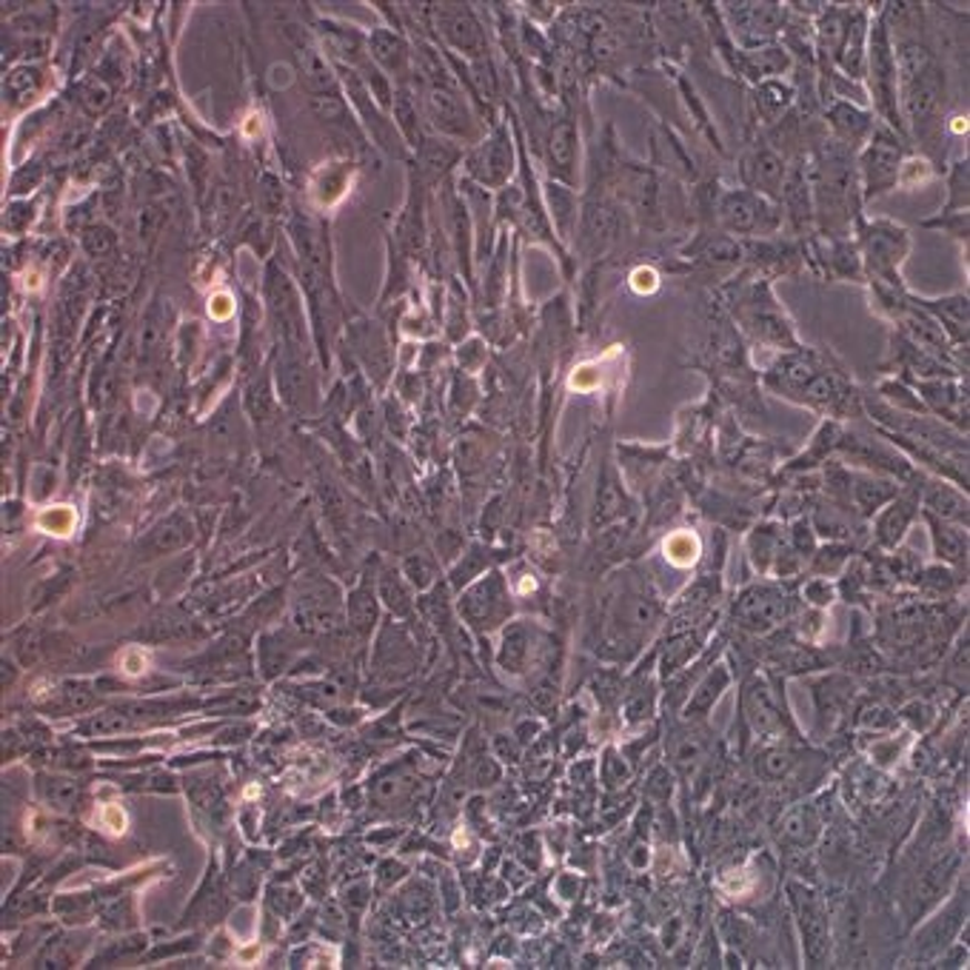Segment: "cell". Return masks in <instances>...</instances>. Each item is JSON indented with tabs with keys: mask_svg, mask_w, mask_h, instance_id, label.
<instances>
[{
	"mask_svg": "<svg viewBox=\"0 0 970 970\" xmlns=\"http://www.w3.org/2000/svg\"><path fill=\"white\" fill-rule=\"evenodd\" d=\"M432 14L448 47L457 49L459 54H466L474 63L488 58L483 27H479V20L474 18V12L466 3H437V7H432Z\"/></svg>",
	"mask_w": 970,
	"mask_h": 970,
	"instance_id": "cell-9",
	"label": "cell"
},
{
	"mask_svg": "<svg viewBox=\"0 0 970 970\" xmlns=\"http://www.w3.org/2000/svg\"><path fill=\"white\" fill-rule=\"evenodd\" d=\"M74 523H78V517H74V512H72V508H67V505L49 508V512H43L38 517L40 528H43V532H49V534H58V537H63V534L72 532Z\"/></svg>",
	"mask_w": 970,
	"mask_h": 970,
	"instance_id": "cell-39",
	"label": "cell"
},
{
	"mask_svg": "<svg viewBox=\"0 0 970 970\" xmlns=\"http://www.w3.org/2000/svg\"><path fill=\"white\" fill-rule=\"evenodd\" d=\"M38 69H18L14 74H9L7 80V89L14 94V100L27 98V94H32L34 89H38Z\"/></svg>",
	"mask_w": 970,
	"mask_h": 970,
	"instance_id": "cell-42",
	"label": "cell"
},
{
	"mask_svg": "<svg viewBox=\"0 0 970 970\" xmlns=\"http://www.w3.org/2000/svg\"><path fill=\"white\" fill-rule=\"evenodd\" d=\"M734 617L742 628L754 634L771 631L774 625H779L788 617V599L771 585H751V588H745L739 594L737 605H734Z\"/></svg>",
	"mask_w": 970,
	"mask_h": 970,
	"instance_id": "cell-13",
	"label": "cell"
},
{
	"mask_svg": "<svg viewBox=\"0 0 970 970\" xmlns=\"http://www.w3.org/2000/svg\"><path fill=\"white\" fill-rule=\"evenodd\" d=\"M908 140L899 138L893 129L885 123H877L871 140L859 149L857 154V178L859 192H862V203L885 198L893 189H899V172L908 158Z\"/></svg>",
	"mask_w": 970,
	"mask_h": 970,
	"instance_id": "cell-5",
	"label": "cell"
},
{
	"mask_svg": "<svg viewBox=\"0 0 970 970\" xmlns=\"http://www.w3.org/2000/svg\"><path fill=\"white\" fill-rule=\"evenodd\" d=\"M917 585L928 597H944V594L953 592V574L942 565H937V568H928V572H917Z\"/></svg>",
	"mask_w": 970,
	"mask_h": 970,
	"instance_id": "cell-38",
	"label": "cell"
},
{
	"mask_svg": "<svg viewBox=\"0 0 970 970\" xmlns=\"http://www.w3.org/2000/svg\"><path fill=\"white\" fill-rule=\"evenodd\" d=\"M791 897H794V908H797L799 931H802L805 957H808V962L817 968V964H822L825 959H828V951H831L828 913H825V908H822V902H819L817 893L808 891V888H799V885H794Z\"/></svg>",
	"mask_w": 970,
	"mask_h": 970,
	"instance_id": "cell-12",
	"label": "cell"
},
{
	"mask_svg": "<svg viewBox=\"0 0 970 970\" xmlns=\"http://www.w3.org/2000/svg\"><path fill=\"white\" fill-rule=\"evenodd\" d=\"M417 154H420V172L426 174L428 180H439L448 169L454 166V163H457L459 149L454 146V143H448V140L426 138L423 143H420Z\"/></svg>",
	"mask_w": 970,
	"mask_h": 970,
	"instance_id": "cell-29",
	"label": "cell"
},
{
	"mask_svg": "<svg viewBox=\"0 0 970 970\" xmlns=\"http://www.w3.org/2000/svg\"><path fill=\"white\" fill-rule=\"evenodd\" d=\"M845 559H848V545H839V543L825 545V548H819V552L814 554V572L822 574V577L825 574H837L845 565Z\"/></svg>",
	"mask_w": 970,
	"mask_h": 970,
	"instance_id": "cell-40",
	"label": "cell"
},
{
	"mask_svg": "<svg viewBox=\"0 0 970 970\" xmlns=\"http://www.w3.org/2000/svg\"><path fill=\"white\" fill-rule=\"evenodd\" d=\"M368 58L388 74H403L412 63L408 43L397 29H374L368 34Z\"/></svg>",
	"mask_w": 970,
	"mask_h": 970,
	"instance_id": "cell-25",
	"label": "cell"
},
{
	"mask_svg": "<svg viewBox=\"0 0 970 970\" xmlns=\"http://www.w3.org/2000/svg\"><path fill=\"white\" fill-rule=\"evenodd\" d=\"M791 765H794V759H791V754H788V751H779V748H774V751H765L762 754V774H765V777H774V779L785 777V774L791 771Z\"/></svg>",
	"mask_w": 970,
	"mask_h": 970,
	"instance_id": "cell-43",
	"label": "cell"
},
{
	"mask_svg": "<svg viewBox=\"0 0 970 970\" xmlns=\"http://www.w3.org/2000/svg\"><path fill=\"white\" fill-rule=\"evenodd\" d=\"M392 109H394V129L406 138L408 146L420 149V143H423L426 138H423V132H420V112L412 92H408V89H397V92H394Z\"/></svg>",
	"mask_w": 970,
	"mask_h": 970,
	"instance_id": "cell-30",
	"label": "cell"
},
{
	"mask_svg": "<svg viewBox=\"0 0 970 970\" xmlns=\"http://www.w3.org/2000/svg\"><path fill=\"white\" fill-rule=\"evenodd\" d=\"M257 957V948H246V951L240 953V959H243V962H249V959H254Z\"/></svg>",
	"mask_w": 970,
	"mask_h": 970,
	"instance_id": "cell-49",
	"label": "cell"
},
{
	"mask_svg": "<svg viewBox=\"0 0 970 970\" xmlns=\"http://www.w3.org/2000/svg\"><path fill=\"white\" fill-rule=\"evenodd\" d=\"M408 574H412V579L417 585H428V579H432V572H428L420 559H412V563H408Z\"/></svg>",
	"mask_w": 970,
	"mask_h": 970,
	"instance_id": "cell-48",
	"label": "cell"
},
{
	"mask_svg": "<svg viewBox=\"0 0 970 970\" xmlns=\"http://www.w3.org/2000/svg\"><path fill=\"white\" fill-rule=\"evenodd\" d=\"M468 172L483 183V186H503L514 172V149L512 138L503 127L492 132V138L483 140L472 154H468Z\"/></svg>",
	"mask_w": 970,
	"mask_h": 970,
	"instance_id": "cell-14",
	"label": "cell"
},
{
	"mask_svg": "<svg viewBox=\"0 0 970 970\" xmlns=\"http://www.w3.org/2000/svg\"><path fill=\"white\" fill-rule=\"evenodd\" d=\"M779 548H782V537H779V532L774 528V525H762V528H757V534L751 537V557L754 563H757L759 572H768V568H771Z\"/></svg>",
	"mask_w": 970,
	"mask_h": 970,
	"instance_id": "cell-33",
	"label": "cell"
},
{
	"mask_svg": "<svg viewBox=\"0 0 970 970\" xmlns=\"http://www.w3.org/2000/svg\"><path fill=\"white\" fill-rule=\"evenodd\" d=\"M323 40H326V49L332 58H337L346 69L357 72L363 63H368V38L357 32L352 27H337V23H326L323 27Z\"/></svg>",
	"mask_w": 970,
	"mask_h": 970,
	"instance_id": "cell-26",
	"label": "cell"
},
{
	"mask_svg": "<svg viewBox=\"0 0 970 970\" xmlns=\"http://www.w3.org/2000/svg\"><path fill=\"white\" fill-rule=\"evenodd\" d=\"M913 297V294H911ZM919 309L942 329L953 346L968 343V294H948V297H913Z\"/></svg>",
	"mask_w": 970,
	"mask_h": 970,
	"instance_id": "cell-20",
	"label": "cell"
},
{
	"mask_svg": "<svg viewBox=\"0 0 970 970\" xmlns=\"http://www.w3.org/2000/svg\"><path fill=\"white\" fill-rule=\"evenodd\" d=\"M719 12L737 49L771 47L788 27V7L782 3H719Z\"/></svg>",
	"mask_w": 970,
	"mask_h": 970,
	"instance_id": "cell-6",
	"label": "cell"
},
{
	"mask_svg": "<svg viewBox=\"0 0 970 970\" xmlns=\"http://www.w3.org/2000/svg\"><path fill=\"white\" fill-rule=\"evenodd\" d=\"M423 103H426V118L439 134L457 140L474 138V114L457 87L423 89Z\"/></svg>",
	"mask_w": 970,
	"mask_h": 970,
	"instance_id": "cell-10",
	"label": "cell"
},
{
	"mask_svg": "<svg viewBox=\"0 0 970 970\" xmlns=\"http://www.w3.org/2000/svg\"><path fill=\"white\" fill-rule=\"evenodd\" d=\"M782 212L785 226L791 229L797 238L814 229V192H811V160L808 149L788 158V172H785L782 192L777 200Z\"/></svg>",
	"mask_w": 970,
	"mask_h": 970,
	"instance_id": "cell-7",
	"label": "cell"
},
{
	"mask_svg": "<svg viewBox=\"0 0 970 970\" xmlns=\"http://www.w3.org/2000/svg\"><path fill=\"white\" fill-rule=\"evenodd\" d=\"M232 297L229 294H218V297H212V303H209V312L214 314V317H229L232 314Z\"/></svg>",
	"mask_w": 970,
	"mask_h": 970,
	"instance_id": "cell-47",
	"label": "cell"
},
{
	"mask_svg": "<svg viewBox=\"0 0 970 970\" xmlns=\"http://www.w3.org/2000/svg\"><path fill=\"white\" fill-rule=\"evenodd\" d=\"M868 29H871V9L857 3L848 18V29L839 43L837 60H833L831 72H839L842 78L862 83L865 80V58H868Z\"/></svg>",
	"mask_w": 970,
	"mask_h": 970,
	"instance_id": "cell-16",
	"label": "cell"
},
{
	"mask_svg": "<svg viewBox=\"0 0 970 970\" xmlns=\"http://www.w3.org/2000/svg\"><path fill=\"white\" fill-rule=\"evenodd\" d=\"M505 594H503V579L492 577L485 579V583H479L477 588H472V592L466 594V603H463V608H466L468 617L474 619V623H492V619L499 617V612L505 608Z\"/></svg>",
	"mask_w": 970,
	"mask_h": 970,
	"instance_id": "cell-28",
	"label": "cell"
},
{
	"mask_svg": "<svg viewBox=\"0 0 970 970\" xmlns=\"http://www.w3.org/2000/svg\"><path fill=\"white\" fill-rule=\"evenodd\" d=\"M805 597L811 599L814 605H828L833 599V585L828 583V577H817L805 585Z\"/></svg>",
	"mask_w": 970,
	"mask_h": 970,
	"instance_id": "cell-44",
	"label": "cell"
},
{
	"mask_svg": "<svg viewBox=\"0 0 970 970\" xmlns=\"http://www.w3.org/2000/svg\"><path fill=\"white\" fill-rule=\"evenodd\" d=\"M123 671H127L129 677H138V674L146 671V659H143V654L127 651V657H123Z\"/></svg>",
	"mask_w": 970,
	"mask_h": 970,
	"instance_id": "cell-46",
	"label": "cell"
},
{
	"mask_svg": "<svg viewBox=\"0 0 970 970\" xmlns=\"http://www.w3.org/2000/svg\"><path fill=\"white\" fill-rule=\"evenodd\" d=\"M785 172H788V154L779 152L771 140H759L757 146H751L739 160V178H742V189L759 194L765 200L777 203L779 192H782Z\"/></svg>",
	"mask_w": 970,
	"mask_h": 970,
	"instance_id": "cell-8",
	"label": "cell"
},
{
	"mask_svg": "<svg viewBox=\"0 0 970 970\" xmlns=\"http://www.w3.org/2000/svg\"><path fill=\"white\" fill-rule=\"evenodd\" d=\"M919 226L948 234V238L959 240V243H968V212H939L937 218L922 220Z\"/></svg>",
	"mask_w": 970,
	"mask_h": 970,
	"instance_id": "cell-35",
	"label": "cell"
},
{
	"mask_svg": "<svg viewBox=\"0 0 970 970\" xmlns=\"http://www.w3.org/2000/svg\"><path fill=\"white\" fill-rule=\"evenodd\" d=\"M785 837L791 839V842H811L814 833H817V822H814L811 811H805V808H797V811H791L788 817H785L782 825Z\"/></svg>",
	"mask_w": 970,
	"mask_h": 970,
	"instance_id": "cell-37",
	"label": "cell"
},
{
	"mask_svg": "<svg viewBox=\"0 0 970 970\" xmlns=\"http://www.w3.org/2000/svg\"><path fill=\"white\" fill-rule=\"evenodd\" d=\"M924 519L931 525V539L937 557L953 565L964 563V557H968V528L933 517V514H924Z\"/></svg>",
	"mask_w": 970,
	"mask_h": 970,
	"instance_id": "cell-27",
	"label": "cell"
},
{
	"mask_svg": "<svg viewBox=\"0 0 970 970\" xmlns=\"http://www.w3.org/2000/svg\"><path fill=\"white\" fill-rule=\"evenodd\" d=\"M751 103L759 123L771 129L791 114L794 103H797V89L782 78L762 80V83H757L751 89Z\"/></svg>",
	"mask_w": 970,
	"mask_h": 970,
	"instance_id": "cell-23",
	"label": "cell"
},
{
	"mask_svg": "<svg viewBox=\"0 0 970 970\" xmlns=\"http://www.w3.org/2000/svg\"><path fill=\"white\" fill-rule=\"evenodd\" d=\"M665 557L671 559L674 565L685 568V565H694L699 557V539L691 532H677L665 539Z\"/></svg>",
	"mask_w": 970,
	"mask_h": 970,
	"instance_id": "cell-34",
	"label": "cell"
},
{
	"mask_svg": "<svg viewBox=\"0 0 970 970\" xmlns=\"http://www.w3.org/2000/svg\"><path fill=\"white\" fill-rule=\"evenodd\" d=\"M552 209H554V218H557L559 226H568L572 223V212H574V198L568 194V189L559 186V183H554L552 180Z\"/></svg>",
	"mask_w": 970,
	"mask_h": 970,
	"instance_id": "cell-41",
	"label": "cell"
},
{
	"mask_svg": "<svg viewBox=\"0 0 970 970\" xmlns=\"http://www.w3.org/2000/svg\"><path fill=\"white\" fill-rule=\"evenodd\" d=\"M794 67V58L782 43H771V47L759 49H739L737 60H734V72L742 74L751 87L762 83V80L782 78L788 69Z\"/></svg>",
	"mask_w": 970,
	"mask_h": 970,
	"instance_id": "cell-19",
	"label": "cell"
},
{
	"mask_svg": "<svg viewBox=\"0 0 970 970\" xmlns=\"http://www.w3.org/2000/svg\"><path fill=\"white\" fill-rule=\"evenodd\" d=\"M919 503L924 505V514H933L939 519L957 523L968 528V497L962 488L948 479H924L919 485Z\"/></svg>",
	"mask_w": 970,
	"mask_h": 970,
	"instance_id": "cell-21",
	"label": "cell"
},
{
	"mask_svg": "<svg viewBox=\"0 0 970 970\" xmlns=\"http://www.w3.org/2000/svg\"><path fill=\"white\" fill-rule=\"evenodd\" d=\"M734 317L742 323L748 334L777 348H802L797 343V332H794L791 320L779 306V300L774 297V289L768 277H754L748 283H737V292L731 294Z\"/></svg>",
	"mask_w": 970,
	"mask_h": 970,
	"instance_id": "cell-3",
	"label": "cell"
},
{
	"mask_svg": "<svg viewBox=\"0 0 970 970\" xmlns=\"http://www.w3.org/2000/svg\"><path fill=\"white\" fill-rule=\"evenodd\" d=\"M933 172H937V169H933L922 154H908L902 163V172H899V189L922 186V183H928V180L933 178Z\"/></svg>",
	"mask_w": 970,
	"mask_h": 970,
	"instance_id": "cell-36",
	"label": "cell"
},
{
	"mask_svg": "<svg viewBox=\"0 0 970 970\" xmlns=\"http://www.w3.org/2000/svg\"><path fill=\"white\" fill-rule=\"evenodd\" d=\"M968 186H970V166L968 158L957 160L948 169V198L939 212H968Z\"/></svg>",
	"mask_w": 970,
	"mask_h": 970,
	"instance_id": "cell-32",
	"label": "cell"
},
{
	"mask_svg": "<svg viewBox=\"0 0 970 970\" xmlns=\"http://www.w3.org/2000/svg\"><path fill=\"white\" fill-rule=\"evenodd\" d=\"M717 223L728 238L734 240H768L779 238L785 220L774 200L748 192L742 186L723 189L714 203Z\"/></svg>",
	"mask_w": 970,
	"mask_h": 970,
	"instance_id": "cell-4",
	"label": "cell"
},
{
	"mask_svg": "<svg viewBox=\"0 0 970 970\" xmlns=\"http://www.w3.org/2000/svg\"><path fill=\"white\" fill-rule=\"evenodd\" d=\"M742 714L748 719L754 731L762 734L768 739H777L785 734V711L779 705L777 694L762 677H754L751 683L745 685L742 691Z\"/></svg>",
	"mask_w": 970,
	"mask_h": 970,
	"instance_id": "cell-15",
	"label": "cell"
},
{
	"mask_svg": "<svg viewBox=\"0 0 970 970\" xmlns=\"http://www.w3.org/2000/svg\"><path fill=\"white\" fill-rule=\"evenodd\" d=\"M922 483V479H919ZM919 483L913 485V492L897 494L891 503L885 505L882 512L877 514V528H873V537H877L879 548L885 552H897V545L902 543L908 528L913 525L919 514Z\"/></svg>",
	"mask_w": 970,
	"mask_h": 970,
	"instance_id": "cell-17",
	"label": "cell"
},
{
	"mask_svg": "<svg viewBox=\"0 0 970 970\" xmlns=\"http://www.w3.org/2000/svg\"><path fill=\"white\" fill-rule=\"evenodd\" d=\"M865 94H868V109L879 123L908 140L905 134L902 109H899V80L897 60H893V34L885 9L871 14V29H868V58H865Z\"/></svg>",
	"mask_w": 970,
	"mask_h": 970,
	"instance_id": "cell-1",
	"label": "cell"
},
{
	"mask_svg": "<svg viewBox=\"0 0 970 970\" xmlns=\"http://www.w3.org/2000/svg\"><path fill=\"white\" fill-rule=\"evenodd\" d=\"M103 825H107L112 833L127 831V817H123V811H120L118 805H107V808H103Z\"/></svg>",
	"mask_w": 970,
	"mask_h": 970,
	"instance_id": "cell-45",
	"label": "cell"
},
{
	"mask_svg": "<svg viewBox=\"0 0 970 970\" xmlns=\"http://www.w3.org/2000/svg\"><path fill=\"white\" fill-rule=\"evenodd\" d=\"M877 123L879 120L873 118V112L868 107L848 103V100L825 103V132L831 134L839 146H845L853 154H859V149L871 140Z\"/></svg>",
	"mask_w": 970,
	"mask_h": 970,
	"instance_id": "cell-11",
	"label": "cell"
},
{
	"mask_svg": "<svg viewBox=\"0 0 970 970\" xmlns=\"http://www.w3.org/2000/svg\"><path fill=\"white\" fill-rule=\"evenodd\" d=\"M922 403L928 412L937 414L942 423H953L957 428H968V394L953 380H919L917 383Z\"/></svg>",
	"mask_w": 970,
	"mask_h": 970,
	"instance_id": "cell-18",
	"label": "cell"
},
{
	"mask_svg": "<svg viewBox=\"0 0 970 970\" xmlns=\"http://www.w3.org/2000/svg\"><path fill=\"white\" fill-rule=\"evenodd\" d=\"M545 158H548V172L552 180L572 183L574 166H577V129L572 120H559L557 127L548 132L545 140Z\"/></svg>",
	"mask_w": 970,
	"mask_h": 970,
	"instance_id": "cell-24",
	"label": "cell"
},
{
	"mask_svg": "<svg viewBox=\"0 0 970 970\" xmlns=\"http://www.w3.org/2000/svg\"><path fill=\"white\" fill-rule=\"evenodd\" d=\"M725 685H728V671H725V665H717V668H714V671L697 685V691H694L691 703H688V717H705V714L711 711V705L717 703Z\"/></svg>",
	"mask_w": 970,
	"mask_h": 970,
	"instance_id": "cell-31",
	"label": "cell"
},
{
	"mask_svg": "<svg viewBox=\"0 0 970 970\" xmlns=\"http://www.w3.org/2000/svg\"><path fill=\"white\" fill-rule=\"evenodd\" d=\"M897 494L899 485L891 477L871 472L848 474V503H853V508H859L862 517H873V514L882 512Z\"/></svg>",
	"mask_w": 970,
	"mask_h": 970,
	"instance_id": "cell-22",
	"label": "cell"
},
{
	"mask_svg": "<svg viewBox=\"0 0 970 970\" xmlns=\"http://www.w3.org/2000/svg\"><path fill=\"white\" fill-rule=\"evenodd\" d=\"M853 243L862 257L865 280L868 283H902V263L911 254V234L908 229L888 218H865L859 214L853 223Z\"/></svg>",
	"mask_w": 970,
	"mask_h": 970,
	"instance_id": "cell-2",
	"label": "cell"
}]
</instances>
